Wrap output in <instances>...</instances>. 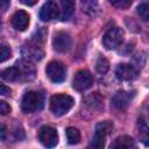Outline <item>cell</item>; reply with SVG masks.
I'll return each instance as SVG.
<instances>
[{
	"instance_id": "6da1fadb",
	"label": "cell",
	"mask_w": 149,
	"mask_h": 149,
	"mask_svg": "<svg viewBox=\"0 0 149 149\" xmlns=\"http://www.w3.org/2000/svg\"><path fill=\"white\" fill-rule=\"evenodd\" d=\"M44 106V93L42 91L27 92L21 101V109L23 113H35Z\"/></svg>"
},
{
	"instance_id": "7a4b0ae2",
	"label": "cell",
	"mask_w": 149,
	"mask_h": 149,
	"mask_svg": "<svg viewBox=\"0 0 149 149\" xmlns=\"http://www.w3.org/2000/svg\"><path fill=\"white\" fill-rule=\"evenodd\" d=\"M74 99L69 94H56L50 99V109L54 115L62 116L66 114L73 106Z\"/></svg>"
},
{
	"instance_id": "3957f363",
	"label": "cell",
	"mask_w": 149,
	"mask_h": 149,
	"mask_svg": "<svg viewBox=\"0 0 149 149\" xmlns=\"http://www.w3.org/2000/svg\"><path fill=\"white\" fill-rule=\"evenodd\" d=\"M113 128V123L108 120L99 122L95 126V130H94V135L93 139L90 143V148H94V149H101L105 146V139L106 136L111 133Z\"/></svg>"
},
{
	"instance_id": "277c9868",
	"label": "cell",
	"mask_w": 149,
	"mask_h": 149,
	"mask_svg": "<svg viewBox=\"0 0 149 149\" xmlns=\"http://www.w3.org/2000/svg\"><path fill=\"white\" fill-rule=\"evenodd\" d=\"M123 30L119 27H113V28H109L104 37H102V43H104V47L108 50H113V49H116L118 47H120V44L122 43L123 41Z\"/></svg>"
},
{
	"instance_id": "5b68a950",
	"label": "cell",
	"mask_w": 149,
	"mask_h": 149,
	"mask_svg": "<svg viewBox=\"0 0 149 149\" xmlns=\"http://www.w3.org/2000/svg\"><path fill=\"white\" fill-rule=\"evenodd\" d=\"M45 73L52 83H62L65 80L66 69L63 63H61L58 61H52L47 65Z\"/></svg>"
},
{
	"instance_id": "8992f818",
	"label": "cell",
	"mask_w": 149,
	"mask_h": 149,
	"mask_svg": "<svg viewBox=\"0 0 149 149\" xmlns=\"http://www.w3.org/2000/svg\"><path fill=\"white\" fill-rule=\"evenodd\" d=\"M93 85V77L91 74L90 71L87 70H79L72 80V86L74 90L83 92L86 91L87 88H90Z\"/></svg>"
},
{
	"instance_id": "52a82bcc",
	"label": "cell",
	"mask_w": 149,
	"mask_h": 149,
	"mask_svg": "<svg viewBox=\"0 0 149 149\" xmlns=\"http://www.w3.org/2000/svg\"><path fill=\"white\" fill-rule=\"evenodd\" d=\"M38 140L44 147L52 148L58 143L57 130L50 126H43L38 132Z\"/></svg>"
},
{
	"instance_id": "ba28073f",
	"label": "cell",
	"mask_w": 149,
	"mask_h": 149,
	"mask_svg": "<svg viewBox=\"0 0 149 149\" xmlns=\"http://www.w3.org/2000/svg\"><path fill=\"white\" fill-rule=\"evenodd\" d=\"M71 45H72V38H71V36L68 33H65V31H57L54 35L52 47H54V49L57 52L64 54V52L70 50Z\"/></svg>"
},
{
	"instance_id": "9c48e42d",
	"label": "cell",
	"mask_w": 149,
	"mask_h": 149,
	"mask_svg": "<svg viewBox=\"0 0 149 149\" xmlns=\"http://www.w3.org/2000/svg\"><path fill=\"white\" fill-rule=\"evenodd\" d=\"M21 54L23 56L24 59L27 61H33V62H36V61H41L44 56V52L43 50L41 49L40 44H36L34 42H29V43H26L22 49H21Z\"/></svg>"
},
{
	"instance_id": "30bf717a",
	"label": "cell",
	"mask_w": 149,
	"mask_h": 149,
	"mask_svg": "<svg viewBox=\"0 0 149 149\" xmlns=\"http://www.w3.org/2000/svg\"><path fill=\"white\" fill-rule=\"evenodd\" d=\"M133 98H134V92L118 91L112 98V105L114 108L119 111H123L130 105Z\"/></svg>"
},
{
	"instance_id": "8fae6325",
	"label": "cell",
	"mask_w": 149,
	"mask_h": 149,
	"mask_svg": "<svg viewBox=\"0 0 149 149\" xmlns=\"http://www.w3.org/2000/svg\"><path fill=\"white\" fill-rule=\"evenodd\" d=\"M59 16V9L54 0H48L40 10V19L44 22L51 21Z\"/></svg>"
},
{
	"instance_id": "7c38bea8",
	"label": "cell",
	"mask_w": 149,
	"mask_h": 149,
	"mask_svg": "<svg viewBox=\"0 0 149 149\" xmlns=\"http://www.w3.org/2000/svg\"><path fill=\"white\" fill-rule=\"evenodd\" d=\"M115 76L119 80H133L137 77V70L130 64H119L115 69Z\"/></svg>"
},
{
	"instance_id": "4fadbf2b",
	"label": "cell",
	"mask_w": 149,
	"mask_h": 149,
	"mask_svg": "<svg viewBox=\"0 0 149 149\" xmlns=\"http://www.w3.org/2000/svg\"><path fill=\"white\" fill-rule=\"evenodd\" d=\"M15 65L19 68V71L21 74V81L31 80L35 78V68L29 61H27V59L17 61L15 63Z\"/></svg>"
},
{
	"instance_id": "5bb4252c",
	"label": "cell",
	"mask_w": 149,
	"mask_h": 149,
	"mask_svg": "<svg viewBox=\"0 0 149 149\" xmlns=\"http://www.w3.org/2000/svg\"><path fill=\"white\" fill-rule=\"evenodd\" d=\"M12 26L19 31L26 30L29 26V15H28V13L24 12V10L15 12L14 15L12 16Z\"/></svg>"
},
{
	"instance_id": "9a60e30c",
	"label": "cell",
	"mask_w": 149,
	"mask_h": 149,
	"mask_svg": "<svg viewBox=\"0 0 149 149\" xmlns=\"http://www.w3.org/2000/svg\"><path fill=\"white\" fill-rule=\"evenodd\" d=\"M59 3L62 8L59 10V17L62 21H66L74 13V1L73 0H59Z\"/></svg>"
},
{
	"instance_id": "2e32d148",
	"label": "cell",
	"mask_w": 149,
	"mask_h": 149,
	"mask_svg": "<svg viewBox=\"0 0 149 149\" xmlns=\"http://www.w3.org/2000/svg\"><path fill=\"white\" fill-rule=\"evenodd\" d=\"M0 77L7 81H21V74L16 65L2 70L0 73Z\"/></svg>"
},
{
	"instance_id": "e0dca14e",
	"label": "cell",
	"mask_w": 149,
	"mask_h": 149,
	"mask_svg": "<svg viewBox=\"0 0 149 149\" xmlns=\"http://www.w3.org/2000/svg\"><path fill=\"white\" fill-rule=\"evenodd\" d=\"M135 142L130 136L122 135L114 140V142L111 144V148H134Z\"/></svg>"
},
{
	"instance_id": "ac0fdd59",
	"label": "cell",
	"mask_w": 149,
	"mask_h": 149,
	"mask_svg": "<svg viewBox=\"0 0 149 149\" xmlns=\"http://www.w3.org/2000/svg\"><path fill=\"white\" fill-rule=\"evenodd\" d=\"M80 6L83 12L88 15H93L98 9V0H80Z\"/></svg>"
},
{
	"instance_id": "d6986e66",
	"label": "cell",
	"mask_w": 149,
	"mask_h": 149,
	"mask_svg": "<svg viewBox=\"0 0 149 149\" xmlns=\"http://www.w3.org/2000/svg\"><path fill=\"white\" fill-rule=\"evenodd\" d=\"M65 134H66V140L69 144H77L80 141V133L74 127H68L65 130Z\"/></svg>"
},
{
	"instance_id": "ffe728a7",
	"label": "cell",
	"mask_w": 149,
	"mask_h": 149,
	"mask_svg": "<svg viewBox=\"0 0 149 149\" xmlns=\"http://www.w3.org/2000/svg\"><path fill=\"white\" fill-rule=\"evenodd\" d=\"M85 102H86L88 106L93 107V108H100V107L102 106V99H101V97H100L99 94H97V93H93V94H91V95H87V97L85 98Z\"/></svg>"
},
{
	"instance_id": "44dd1931",
	"label": "cell",
	"mask_w": 149,
	"mask_h": 149,
	"mask_svg": "<svg viewBox=\"0 0 149 149\" xmlns=\"http://www.w3.org/2000/svg\"><path fill=\"white\" fill-rule=\"evenodd\" d=\"M95 69H97V71H98L99 73H101V74L106 73V72L108 71V69H109V63H108V61H107L105 57L100 56V57L97 59Z\"/></svg>"
},
{
	"instance_id": "7402d4cb",
	"label": "cell",
	"mask_w": 149,
	"mask_h": 149,
	"mask_svg": "<svg viewBox=\"0 0 149 149\" xmlns=\"http://www.w3.org/2000/svg\"><path fill=\"white\" fill-rule=\"evenodd\" d=\"M137 14L140 15V17L143 21L147 22L149 20V7H148V3L147 2H143V3H141L137 7Z\"/></svg>"
},
{
	"instance_id": "603a6c76",
	"label": "cell",
	"mask_w": 149,
	"mask_h": 149,
	"mask_svg": "<svg viewBox=\"0 0 149 149\" xmlns=\"http://www.w3.org/2000/svg\"><path fill=\"white\" fill-rule=\"evenodd\" d=\"M10 56H12V51H10L9 47L6 45V44L0 43V63L9 59Z\"/></svg>"
},
{
	"instance_id": "cb8c5ba5",
	"label": "cell",
	"mask_w": 149,
	"mask_h": 149,
	"mask_svg": "<svg viewBox=\"0 0 149 149\" xmlns=\"http://www.w3.org/2000/svg\"><path fill=\"white\" fill-rule=\"evenodd\" d=\"M133 1L134 0H109L111 5L114 6L115 8H119V9H126V8L130 7Z\"/></svg>"
},
{
	"instance_id": "d4e9b609",
	"label": "cell",
	"mask_w": 149,
	"mask_h": 149,
	"mask_svg": "<svg viewBox=\"0 0 149 149\" xmlns=\"http://www.w3.org/2000/svg\"><path fill=\"white\" fill-rule=\"evenodd\" d=\"M45 35H47V31L44 29H38L34 35H33V38H31V42L36 43V44H42L45 40Z\"/></svg>"
},
{
	"instance_id": "484cf974",
	"label": "cell",
	"mask_w": 149,
	"mask_h": 149,
	"mask_svg": "<svg viewBox=\"0 0 149 149\" xmlns=\"http://www.w3.org/2000/svg\"><path fill=\"white\" fill-rule=\"evenodd\" d=\"M139 128H140V135L142 136V139H143V141H144V143L147 144V139H148V136H147V134H148V127H147V122L144 121V119H140L139 120Z\"/></svg>"
},
{
	"instance_id": "4316f807",
	"label": "cell",
	"mask_w": 149,
	"mask_h": 149,
	"mask_svg": "<svg viewBox=\"0 0 149 149\" xmlns=\"http://www.w3.org/2000/svg\"><path fill=\"white\" fill-rule=\"evenodd\" d=\"M10 106L6 101L0 100V115H7L8 113H10Z\"/></svg>"
},
{
	"instance_id": "83f0119b",
	"label": "cell",
	"mask_w": 149,
	"mask_h": 149,
	"mask_svg": "<svg viewBox=\"0 0 149 149\" xmlns=\"http://www.w3.org/2000/svg\"><path fill=\"white\" fill-rule=\"evenodd\" d=\"M10 5V0H0V14L5 13Z\"/></svg>"
},
{
	"instance_id": "f1b7e54d",
	"label": "cell",
	"mask_w": 149,
	"mask_h": 149,
	"mask_svg": "<svg viewBox=\"0 0 149 149\" xmlns=\"http://www.w3.org/2000/svg\"><path fill=\"white\" fill-rule=\"evenodd\" d=\"M10 93V88L5 84L0 83V95H8Z\"/></svg>"
},
{
	"instance_id": "f546056e",
	"label": "cell",
	"mask_w": 149,
	"mask_h": 149,
	"mask_svg": "<svg viewBox=\"0 0 149 149\" xmlns=\"http://www.w3.org/2000/svg\"><path fill=\"white\" fill-rule=\"evenodd\" d=\"M23 5H26V6H33V5H35L38 0H20Z\"/></svg>"
}]
</instances>
